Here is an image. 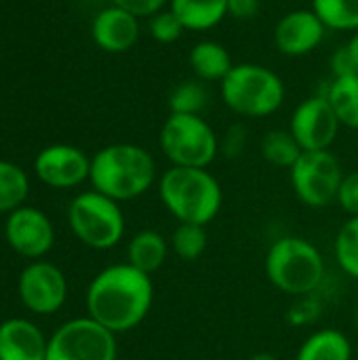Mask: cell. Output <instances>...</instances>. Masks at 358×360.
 Here are the masks:
<instances>
[{"mask_svg":"<svg viewBox=\"0 0 358 360\" xmlns=\"http://www.w3.org/2000/svg\"><path fill=\"white\" fill-rule=\"evenodd\" d=\"M152 304V276L127 262L103 268L87 289V316L114 335L139 327L150 314Z\"/></svg>","mask_w":358,"mask_h":360,"instance_id":"6da1fadb","label":"cell"},{"mask_svg":"<svg viewBox=\"0 0 358 360\" xmlns=\"http://www.w3.org/2000/svg\"><path fill=\"white\" fill-rule=\"evenodd\" d=\"M89 181L93 190L116 202L135 200L158 184L156 162L137 143H110L91 158Z\"/></svg>","mask_w":358,"mask_h":360,"instance_id":"7a4b0ae2","label":"cell"},{"mask_svg":"<svg viewBox=\"0 0 358 360\" xmlns=\"http://www.w3.org/2000/svg\"><path fill=\"white\" fill-rule=\"evenodd\" d=\"M158 196L177 224L207 226L224 205L222 184L209 169L198 167H169L158 177Z\"/></svg>","mask_w":358,"mask_h":360,"instance_id":"3957f363","label":"cell"},{"mask_svg":"<svg viewBox=\"0 0 358 360\" xmlns=\"http://www.w3.org/2000/svg\"><path fill=\"white\" fill-rule=\"evenodd\" d=\"M222 101L241 118H268L285 103V82L268 65L234 63L219 82Z\"/></svg>","mask_w":358,"mask_h":360,"instance_id":"277c9868","label":"cell"},{"mask_svg":"<svg viewBox=\"0 0 358 360\" xmlns=\"http://www.w3.org/2000/svg\"><path fill=\"white\" fill-rule=\"evenodd\" d=\"M264 270L272 287L295 297L314 293L325 281V259L321 251L302 236L274 240L266 253Z\"/></svg>","mask_w":358,"mask_h":360,"instance_id":"5b68a950","label":"cell"},{"mask_svg":"<svg viewBox=\"0 0 358 360\" xmlns=\"http://www.w3.org/2000/svg\"><path fill=\"white\" fill-rule=\"evenodd\" d=\"M158 143L171 167L209 169L219 154V137L203 114H169Z\"/></svg>","mask_w":358,"mask_h":360,"instance_id":"8992f818","label":"cell"},{"mask_svg":"<svg viewBox=\"0 0 358 360\" xmlns=\"http://www.w3.org/2000/svg\"><path fill=\"white\" fill-rule=\"evenodd\" d=\"M68 224L82 245L97 251L116 247L124 236V215L120 205L97 190L82 192L70 202Z\"/></svg>","mask_w":358,"mask_h":360,"instance_id":"52a82bcc","label":"cell"},{"mask_svg":"<svg viewBox=\"0 0 358 360\" xmlns=\"http://www.w3.org/2000/svg\"><path fill=\"white\" fill-rule=\"evenodd\" d=\"M344 175L346 173L331 150L302 152L298 162L289 169L291 188L298 200L310 209H325L333 205Z\"/></svg>","mask_w":358,"mask_h":360,"instance_id":"ba28073f","label":"cell"},{"mask_svg":"<svg viewBox=\"0 0 358 360\" xmlns=\"http://www.w3.org/2000/svg\"><path fill=\"white\" fill-rule=\"evenodd\" d=\"M116 335L91 316L63 323L46 346V360H116Z\"/></svg>","mask_w":358,"mask_h":360,"instance_id":"9c48e42d","label":"cell"},{"mask_svg":"<svg viewBox=\"0 0 358 360\" xmlns=\"http://www.w3.org/2000/svg\"><path fill=\"white\" fill-rule=\"evenodd\" d=\"M342 124L325 95H312L298 103L291 114L289 131L304 152L331 150Z\"/></svg>","mask_w":358,"mask_h":360,"instance_id":"30bf717a","label":"cell"},{"mask_svg":"<svg viewBox=\"0 0 358 360\" xmlns=\"http://www.w3.org/2000/svg\"><path fill=\"white\" fill-rule=\"evenodd\" d=\"M21 304L34 314H55L68 297V281L63 272L49 262H34L23 268L19 283Z\"/></svg>","mask_w":358,"mask_h":360,"instance_id":"8fae6325","label":"cell"},{"mask_svg":"<svg viewBox=\"0 0 358 360\" xmlns=\"http://www.w3.org/2000/svg\"><path fill=\"white\" fill-rule=\"evenodd\" d=\"M36 177L49 188L68 190L76 188L91 175V158L68 143H53L38 152L34 160Z\"/></svg>","mask_w":358,"mask_h":360,"instance_id":"7c38bea8","label":"cell"},{"mask_svg":"<svg viewBox=\"0 0 358 360\" xmlns=\"http://www.w3.org/2000/svg\"><path fill=\"white\" fill-rule=\"evenodd\" d=\"M4 238L15 253L27 259H38L51 251L55 243V230L42 211L23 205L8 213Z\"/></svg>","mask_w":358,"mask_h":360,"instance_id":"4fadbf2b","label":"cell"},{"mask_svg":"<svg viewBox=\"0 0 358 360\" xmlns=\"http://www.w3.org/2000/svg\"><path fill=\"white\" fill-rule=\"evenodd\" d=\"M329 30L312 8H295L279 19L272 38L274 46L285 57H304L321 46Z\"/></svg>","mask_w":358,"mask_h":360,"instance_id":"5bb4252c","label":"cell"},{"mask_svg":"<svg viewBox=\"0 0 358 360\" xmlns=\"http://www.w3.org/2000/svg\"><path fill=\"white\" fill-rule=\"evenodd\" d=\"M141 34L139 17L133 13L110 4L101 8L91 23V36L93 42L103 51V53H127L131 51Z\"/></svg>","mask_w":358,"mask_h":360,"instance_id":"9a60e30c","label":"cell"},{"mask_svg":"<svg viewBox=\"0 0 358 360\" xmlns=\"http://www.w3.org/2000/svg\"><path fill=\"white\" fill-rule=\"evenodd\" d=\"M49 340L25 319H8L0 325V360H46Z\"/></svg>","mask_w":358,"mask_h":360,"instance_id":"2e32d148","label":"cell"},{"mask_svg":"<svg viewBox=\"0 0 358 360\" xmlns=\"http://www.w3.org/2000/svg\"><path fill=\"white\" fill-rule=\"evenodd\" d=\"M190 68L200 82H222L234 68L230 51L217 40H200L190 49Z\"/></svg>","mask_w":358,"mask_h":360,"instance_id":"e0dca14e","label":"cell"},{"mask_svg":"<svg viewBox=\"0 0 358 360\" xmlns=\"http://www.w3.org/2000/svg\"><path fill=\"white\" fill-rule=\"evenodd\" d=\"M171 245L169 240L156 232V230H141L137 232L127 247V264H131L133 268L141 270L143 274H154L158 272L167 257H169Z\"/></svg>","mask_w":358,"mask_h":360,"instance_id":"ac0fdd59","label":"cell"},{"mask_svg":"<svg viewBox=\"0 0 358 360\" xmlns=\"http://www.w3.org/2000/svg\"><path fill=\"white\" fill-rule=\"evenodd\" d=\"M186 32H207L228 17V0H169Z\"/></svg>","mask_w":358,"mask_h":360,"instance_id":"d6986e66","label":"cell"},{"mask_svg":"<svg viewBox=\"0 0 358 360\" xmlns=\"http://www.w3.org/2000/svg\"><path fill=\"white\" fill-rule=\"evenodd\" d=\"M295 360H352V344L338 329H319L302 342Z\"/></svg>","mask_w":358,"mask_h":360,"instance_id":"ffe728a7","label":"cell"},{"mask_svg":"<svg viewBox=\"0 0 358 360\" xmlns=\"http://www.w3.org/2000/svg\"><path fill=\"white\" fill-rule=\"evenodd\" d=\"M342 127L358 131V74L333 76L323 93Z\"/></svg>","mask_w":358,"mask_h":360,"instance_id":"44dd1931","label":"cell"},{"mask_svg":"<svg viewBox=\"0 0 358 360\" xmlns=\"http://www.w3.org/2000/svg\"><path fill=\"white\" fill-rule=\"evenodd\" d=\"M260 150H262L264 160L272 167H279V169H291L304 152L289 129L268 131L262 137Z\"/></svg>","mask_w":358,"mask_h":360,"instance_id":"7402d4cb","label":"cell"},{"mask_svg":"<svg viewBox=\"0 0 358 360\" xmlns=\"http://www.w3.org/2000/svg\"><path fill=\"white\" fill-rule=\"evenodd\" d=\"M310 8L327 30L358 32V0H312Z\"/></svg>","mask_w":358,"mask_h":360,"instance_id":"603a6c76","label":"cell"},{"mask_svg":"<svg viewBox=\"0 0 358 360\" xmlns=\"http://www.w3.org/2000/svg\"><path fill=\"white\" fill-rule=\"evenodd\" d=\"M30 192V179L21 167L0 160V213H11L23 207Z\"/></svg>","mask_w":358,"mask_h":360,"instance_id":"cb8c5ba5","label":"cell"},{"mask_svg":"<svg viewBox=\"0 0 358 360\" xmlns=\"http://www.w3.org/2000/svg\"><path fill=\"white\" fill-rule=\"evenodd\" d=\"M207 230L205 226L196 224H177V228L171 234V251L181 259V262H196L205 249H207Z\"/></svg>","mask_w":358,"mask_h":360,"instance_id":"d4e9b609","label":"cell"},{"mask_svg":"<svg viewBox=\"0 0 358 360\" xmlns=\"http://www.w3.org/2000/svg\"><path fill=\"white\" fill-rule=\"evenodd\" d=\"M171 114H203L209 105V93L200 80H184L169 93Z\"/></svg>","mask_w":358,"mask_h":360,"instance_id":"484cf974","label":"cell"},{"mask_svg":"<svg viewBox=\"0 0 358 360\" xmlns=\"http://www.w3.org/2000/svg\"><path fill=\"white\" fill-rule=\"evenodd\" d=\"M333 253L340 268L350 278L358 281V217H348L344 221V226L335 236Z\"/></svg>","mask_w":358,"mask_h":360,"instance_id":"4316f807","label":"cell"},{"mask_svg":"<svg viewBox=\"0 0 358 360\" xmlns=\"http://www.w3.org/2000/svg\"><path fill=\"white\" fill-rule=\"evenodd\" d=\"M148 32H150V36L156 42H160V44H173V42H177L184 36L186 27L177 19V15L167 6V8H162V11H158L156 15L150 17Z\"/></svg>","mask_w":358,"mask_h":360,"instance_id":"83f0119b","label":"cell"},{"mask_svg":"<svg viewBox=\"0 0 358 360\" xmlns=\"http://www.w3.org/2000/svg\"><path fill=\"white\" fill-rule=\"evenodd\" d=\"M331 72L333 76L358 74V32H354L350 40L331 55Z\"/></svg>","mask_w":358,"mask_h":360,"instance_id":"f1b7e54d","label":"cell"},{"mask_svg":"<svg viewBox=\"0 0 358 360\" xmlns=\"http://www.w3.org/2000/svg\"><path fill=\"white\" fill-rule=\"evenodd\" d=\"M335 202L348 217H358V171L344 175Z\"/></svg>","mask_w":358,"mask_h":360,"instance_id":"f546056e","label":"cell"},{"mask_svg":"<svg viewBox=\"0 0 358 360\" xmlns=\"http://www.w3.org/2000/svg\"><path fill=\"white\" fill-rule=\"evenodd\" d=\"M247 141H249V135H247V127L245 124H232L224 137L219 139V152L226 156V158H238L245 148H247Z\"/></svg>","mask_w":358,"mask_h":360,"instance_id":"4dcf8cb0","label":"cell"},{"mask_svg":"<svg viewBox=\"0 0 358 360\" xmlns=\"http://www.w3.org/2000/svg\"><path fill=\"white\" fill-rule=\"evenodd\" d=\"M112 4H116V6H120V8H124V11H129V13H133L135 17H152V15H156L158 11H162V8H167L169 6V0H112Z\"/></svg>","mask_w":358,"mask_h":360,"instance_id":"1f68e13d","label":"cell"},{"mask_svg":"<svg viewBox=\"0 0 358 360\" xmlns=\"http://www.w3.org/2000/svg\"><path fill=\"white\" fill-rule=\"evenodd\" d=\"M262 6V0H228V15L241 21L253 19Z\"/></svg>","mask_w":358,"mask_h":360,"instance_id":"d6a6232c","label":"cell"},{"mask_svg":"<svg viewBox=\"0 0 358 360\" xmlns=\"http://www.w3.org/2000/svg\"><path fill=\"white\" fill-rule=\"evenodd\" d=\"M249 360H279L274 354H270V352H257V354H253Z\"/></svg>","mask_w":358,"mask_h":360,"instance_id":"836d02e7","label":"cell"},{"mask_svg":"<svg viewBox=\"0 0 358 360\" xmlns=\"http://www.w3.org/2000/svg\"><path fill=\"white\" fill-rule=\"evenodd\" d=\"M357 327H358V308H357Z\"/></svg>","mask_w":358,"mask_h":360,"instance_id":"e575fe53","label":"cell"},{"mask_svg":"<svg viewBox=\"0 0 358 360\" xmlns=\"http://www.w3.org/2000/svg\"><path fill=\"white\" fill-rule=\"evenodd\" d=\"M283 2H287V0H283Z\"/></svg>","mask_w":358,"mask_h":360,"instance_id":"d590c367","label":"cell"}]
</instances>
